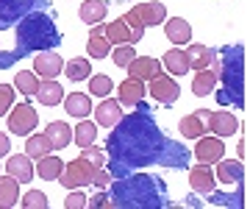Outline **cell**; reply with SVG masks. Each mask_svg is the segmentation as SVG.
I'll list each match as a JSON object with an SVG mask.
<instances>
[{
	"mask_svg": "<svg viewBox=\"0 0 250 209\" xmlns=\"http://www.w3.org/2000/svg\"><path fill=\"white\" fill-rule=\"evenodd\" d=\"M108 173L111 179H123L128 173L150 164L164 167H187L189 151L170 137H164L156 120L147 109H136L131 115H123L120 123L108 134Z\"/></svg>",
	"mask_w": 250,
	"mask_h": 209,
	"instance_id": "obj_1",
	"label": "cell"
},
{
	"mask_svg": "<svg viewBox=\"0 0 250 209\" xmlns=\"http://www.w3.org/2000/svg\"><path fill=\"white\" fill-rule=\"evenodd\" d=\"M59 42H62V34H59L53 17H47L42 11H31L28 17L20 20V25H17V47L9 50V53H0V67L6 70L14 62H20L22 56L50 50Z\"/></svg>",
	"mask_w": 250,
	"mask_h": 209,
	"instance_id": "obj_2",
	"label": "cell"
},
{
	"mask_svg": "<svg viewBox=\"0 0 250 209\" xmlns=\"http://www.w3.org/2000/svg\"><path fill=\"white\" fill-rule=\"evenodd\" d=\"M111 187V184H108ZM167 204V190L159 179L136 173L117 179L108 195V209H159Z\"/></svg>",
	"mask_w": 250,
	"mask_h": 209,
	"instance_id": "obj_3",
	"label": "cell"
},
{
	"mask_svg": "<svg viewBox=\"0 0 250 209\" xmlns=\"http://www.w3.org/2000/svg\"><path fill=\"white\" fill-rule=\"evenodd\" d=\"M208 70H214L217 81H223V90L217 92V100L223 106H245V47L231 45L223 47L220 53L214 50V59L208 64Z\"/></svg>",
	"mask_w": 250,
	"mask_h": 209,
	"instance_id": "obj_4",
	"label": "cell"
},
{
	"mask_svg": "<svg viewBox=\"0 0 250 209\" xmlns=\"http://www.w3.org/2000/svg\"><path fill=\"white\" fill-rule=\"evenodd\" d=\"M92 167L83 156H78V159H72L70 164H64L62 176L56 179V182H62L67 190H81V187H86V184H92Z\"/></svg>",
	"mask_w": 250,
	"mask_h": 209,
	"instance_id": "obj_5",
	"label": "cell"
},
{
	"mask_svg": "<svg viewBox=\"0 0 250 209\" xmlns=\"http://www.w3.org/2000/svg\"><path fill=\"white\" fill-rule=\"evenodd\" d=\"M42 0H0V31L11 28L39 6Z\"/></svg>",
	"mask_w": 250,
	"mask_h": 209,
	"instance_id": "obj_6",
	"label": "cell"
},
{
	"mask_svg": "<svg viewBox=\"0 0 250 209\" xmlns=\"http://www.w3.org/2000/svg\"><path fill=\"white\" fill-rule=\"evenodd\" d=\"M145 92H150L156 103L172 106V103L178 100V95H181V87L175 84V78H170V75H164V73H161V75H156V78H150V81H147Z\"/></svg>",
	"mask_w": 250,
	"mask_h": 209,
	"instance_id": "obj_7",
	"label": "cell"
},
{
	"mask_svg": "<svg viewBox=\"0 0 250 209\" xmlns=\"http://www.w3.org/2000/svg\"><path fill=\"white\" fill-rule=\"evenodd\" d=\"M36 123H39V115H36L34 106H28V103L14 106V112L9 115V131L11 134L25 137V134H31V131L36 128Z\"/></svg>",
	"mask_w": 250,
	"mask_h": 209,
	"instance_id": "obj_8",
	"label": "cell"
},
{
	"mask_svg": "<svg viewBox=\"0 0 250 209\" xmlns=\"http://www.w3.org/2000/svg\"><path fill=\"white\" fill-rule=\"evenodd\" d=\"M195 156L200 164H217L225 156V145L220 137H197Z\"/></svg>",
	"mask_w": 250,
	"mask_h": 209,
	"instance_id": "obj_9",
	"label": "cell"
},
{
	"mask_svg": "<svg viewBox=\"0 0 250 209\" xmlns=\"http://www.w3.org/2000/svg\"><path fill=\"white\" fill-rule=\"evenodd\" d=\"M128 70V78H136V81H150L156 75H161V62L159 59H150V56H134V62L125 67Z\"/></svg>",
	"mask_w": 250,
	"mask_h": 209,
	"instance_id": "obj_10",
	"label": "cell"
},
{
	"mask_svg": "<svg viewBox=\"0 0 250 209\" xmlns=\"http://www.w3.org/2000/svg\"><path fill=\"white\" fill-rule=\"evenodd\" d=\"M62 67H64V62L56 50H39V53H34V73L39 78H56V75L62 73Z\"/></svg>",
	"mask_w": 250,
	"mask_h": 209,
	"instance_id": "obj_11",
	"label": "cell"
},
{
	"mask_svg": "<svg viewBox=\"0 0 250 209\" xmlns=\"http://www.w3.org/2000/svg\"><path fill=\"white\" fill-rule=\"evenodd\" d=\"M214 179L223 187H236V184H242V179H245V167H242L239 159H220L217 162V170H214Z\"/></svg>",
	"mask_w": 250,
	"mask_h": 209,
	"instance_id": "obj_12",
	"label": "cell"
},
{
	"mask_svg": "<svg viewBox=\"0 0 250 209\" xmlns=\"http://www.w3.org/2000/svg\"><path fill=\"white\" fill-rule=\"evenodd\" d=\"M189 184H192V190L195 192H203V195H211L217 187V179H214V170H211V164H197L189 170Z\"/></svg>",
	"mask_w": 250,
	"mask_h": 209,
	"instance_id": "obj_13",
	"label": "cell"
},
{
	"mask_svg": "<svg viewBox=\"0 0 250 209\" xmlns=\"http://www.w3.org/2000/svg\"><path fill=\"white\" fill-rule=\"evenodd\" d=\"M236 128H239V120H236L233 112H211V120H208V131L211 134L225 139V137L236 134Z\"/></svg>",
	"mask_w": 250,
	"mask_h": 209,
	"instance_id": "obj_14",
	"label": "cell"
},
{
	"mask_svg": "<svg viewBox=\"0 0 250 209\" xmlns=\"http://www.w3.org/2000/svg\"><path fill=\"white\" fill-rule=\"evenodd\" d=\"M123 115H125L123 106H120L114 98H106L98 109H95V123H98V126H103V128H114L117 123H120V117H123Z\"/></svg>",
	"mask_w": 250,
	"mask_h": 209,
	"instance_id": "obj_15",
	"label": "cell"
},
{
	"mask_svg": "<svg viewBox=\"0 0 250 209\" xmlns=\"http://www.w3.org/2000/svg\"><path fill=\"white\" fill-rule=\"evenodd\" d=\"M164 34H167V39L172 45H189L192 42V25L184 17L164 20Z\"/></svg>",
	"mask_w": 250,
	"mask_h": 209,
	"instance_id": "obj_16",
	"label": "cell"
},
{
	"mask_svg": "<svg viewBox=\"0 0 250 209\" xmlns=\"http://www.w3.org/2000/svg\"><path fill=\"white\" fill-rule=\"evenodd\" d=\"M117 90H120V98H117L120 106H139L145 98V81H136V78H125Z\"/></svg>",
	"mask_w": 250,
	"mask_h": 209,
	"instance_id": "obj_17",
	"label": "cell"
},
{
	"mask_svg": "<svg viewBox=\"0 0 250 209\" xmlns=\"http://www.w3.org/2000/svg\"><path fill=\"white\" fill-rule=\"evenodd\" d=\"M64 109L70 112V117H78L83 120L86 115H92V100L89 95H83V92H70V95H64Z\"/></svg>",
	"mask_w": 250,
	"mask_h": 209,
	"instance_id": "obj_18",
	"label": "cell"
},
{
	"mask_svg": "<svg viewBox=\"0 0 250 209\" xmlns=\"http://www.w3.org/2000/svg\"><path fill=\"white\" fill-rule=\"evenodd\" d=\"M161 70H167L170 75H187L189 73V62H187V53L181 47H172L167 53L161 56Z\"/></svg>",
	"mask_w": 250,
	"mask_h": 209,
	"instance_id": "obj_19",
	"label": "cell"
},
{
	"mask_svg": "<svg viewBox=\"0 0 250 209\" xmlns=\"http://www.w3.org/2000/svg\"><path fill=\"white\" fill-rule=\"evenodd\" d=\"M36 98H39V103H45V106H56V103H62V100H64L62 84H56V78H42L39 87H36Z\"/></svg>",
	"mask_w": 250,
	"mask_h": 209,
	"instance_id": "obj_20",
	"label": "cell"
},
{
	"mask_svg": "<svg viewBox=\"0 0 250 209\" xmlns=\"http://www.w3.org/2000/svg\"><path fill=\"white\" fill-rule=\"evenodd\" d=\"M45 137H47V142H50V148H53V151H62V148L70 145L72 131H70V126H67V123L56 120V123H47Z\"/></svg>",
	"mask_w": 250,
	"mask_h": 209,
	"instance_id": "obj_21",
	"label": "cell"
},
{
	"mask_svg": "<svg viewBox=\"0 0 250 209\" xmlns=\"http://www.w3.org/2000/svg\"><path fill=\"white\" fill-rule=\"evenodd\" d=\"M134 11L139 14V20L145 23V28L147 25H159V23H164L167 20V9H164V3H139V6H134Z\"/></svg>",
	"mask_w": 250,
	"mask_h": 209,
	"instance_id": "obj_22",
	"label": "cell"
},
{
	"mask_svg": "<svg viewBox=\"0 0 250 209\" xmlns=\"http://www.w3.org/2000/svg\"><path fill=\"white\" fill-rule=\"evenodd\" d=\"M6 170H9V176H14L20 184L34 179V164H31V156H28V154L11 156L9 162H6Z\"/></svg>",
	"mask_w": 250,
	"mask_h": 209,
	"instance_id": "obj_23",
	"label": "cell"
},
{
	"mask_svg": "<svg viewBox=\"0 0 250 209\" xmlns=\"http://www.w3.org/2000/svg\"><path fill=\"white\" fill-rule=\"evenodd\" d=\"M184 53H187L189 70H206L211 64V59H214V50L208 45H189Z\"/></svg>",
	"mask_w": 250,
	"mask_h": 209,
	"instance_id": "obj_24",
	"label": "cell"
},
{
	"mask_svg": "<svg viewBox=\"0 0 250 209\" xmlns=\"http://www.w3.org/2000/svg\"><path fill=\"white\" fill-rule=\"evenodd\" d=\"M81 20L83 23H89V25H98V23H103L108 14V6L103 3V0H83L81 3V9H78Z\"/></svg>",
	"mask_w": 250,
	"mask_h": 209,
	"instance_id": "obj_25",
	"label": "cell"
},
{
	"mask_svg": "<svg viewBox=\"0 0 250 209\" xmlns=\"http://www.w3.org/2000/svg\"><path fill=\"white\" fill-rule=\"evenodd\" d=\"M62 170H64V162L59 159V156H42L39 159V164L34 167V173L39 176V179H45V182H53V179H59L62 176Z\"/></svg>",
	"mask_w": 250,
	"mask_h": 209,
	"instance_id": "obj_26",
	"label": "cell"
},
{
	"mask_svg": "<svg viewBox=\"0 0 250 209\" xmlns=\"http://www.w3.org/2000/svg\"><path fill=\"white\" fill-rule=\"evenodd\" d=\"M14 204H20V182L14 176L0 179V209H11Z\"/></svg>",
	"mask_w": 250,
	"mask_h": 209,
	"instance_id": "obj_27",
	"label": "cell"
},
{
	"mask_svg": "<svg viewBox=\"0 0 250 209\" xmlns=\"http://www.w3.org/2000/svg\"><path fill=\"white\" fill-rule=\"evenodd\" d=\"M86 50H89L92 59H106L108 50H111V45H108V39L103 37V25H95L89 34V42H86Z\"/></svg>",
	"mask_w": 250,
	"mask_h": 209,
	"instance_id": "obj_28",
	"label": "cell"
},
{
	"mask_svg": "<svg viewBox=\"0 0 250 209\" xmlns=\"http://www.w3.org/2000/svg\"><path fill=\"white\" fill-rule=\"evenodd\" d=\"M95 139H98V123H92V120L83 117L78 126L72 128V142H78L81 148L95 145Z\"/></svg>",
	"mask_w": 250,
	"mask_h": 209,
	"instance_id": "obj_29",
	"label": "cell"
},
{
	"mask_svg": "<svg viewBox=\"0 0 250 209\" xmlns=\"http://www.w3.org/2000/svg\"><path fill=\"white\" fill-rule=\"evenodd\" d=\"M103 37L108 39V45H128L131 42V31L125 28L123 20H114V23L103 25Z\"/></svg>",
	"mask_w": 250,
	"mask_h": 209,
	"instance_id": "obj_30",
	"label": "cell"
},
{
	"mask_svg": "<svg viewBox=\"0 0 250 209\" xmlns=\"http://www.w3.org/2000/svg\"><path fill=\"white\" fill-rule=\"evenodd\" d=\"M214 87H217V75H214V70H197V75H195V81H192V92H195L197 98H203V95H211L214 92Z\"/></svg>",
	"mask_w": 250,
	"mask_h": 209,
	"instance_id": "obj_31",
	"label": "cell"
},
{
	"mask_svg": "<svg viewBox=\"0 0 250 209\" xmlns=\"http://www.w3.org/2000/svg\"><path fill=\"white\" fill-rule=\"evenodd\" d=\"M62 73L70 78V81H86L92 75V64L86 59H70V64H64Z\"/></svg>",
	"mask_w": 250,
	"mask_h": 209,
	"instance_id": "obj_32",
	"label": "cell"
},
{
	"mask_svg": "<svg viewBox=\"0 0 250 209\" xmlns=\"http://www.w3.org/2000/svg\"><path fill=\"white\" fill-rule=\"evenodd\" d=\"M50 151H53V148H50L45 134H31L25 139V154L31 156V159H42V156H47Z\"/></svg>",
	"mask_w": 250,
	"mask_h": 209,
	"instance_id": "obj_33",
	"label": "cell"
},
{
	"mask_svg": "<svg viewBox=\"0 0 250 209\" xmlns=\"http://www.w3.org/2000/svg\"><path fill=\"white\" fill-rule=\"evenodd\" d=\"M14 87H17V92H22L25 98H31V95H36V87H39V75H36V73H28V70H22V73H17V78H14Z\"/></svg>",
	"mask_w": 250,
	"mask_h": 209,
	"instance_id": "obj_34",
	"label": "cell"
},
{
	"mask_svg": "<svg viewBox=\"0 0 250 209\" xmlns=\"http://www.w3.org/2000/svg\"><path fill=\"white\" fill-rule=\"evenodd\" d=\"M181 134L187 137V139H197V137H203L206 131H208V128L203 126V123H200V120L195 117V115H187V117H181Z\"/></svg>",
	"mask_w": 250,
	"mask_h": 209,
	"instance_id": "obj_35",
	"label": "cell"
},
{
	"mask_svg": "<svg viewBox=\"0 0 250 209\" xmlns=\"http://www.w3.org/2000/svg\"><path fill=\"white\" fill-rule=\"evenodd\" d=\"M123 23H125V28L131 31V42H139V39H142V34H145V23L139 20V14H136L134 9H131V11H125Z\"/></svg>",
	"mask_w": 250,
	"mask_h": 209,
	"instance_id": "obj_36",
	"label": "cell"
},
{
	"mask_svg": "<svg viewBox=\"0 0 250 209\" xmlns=\"http://www.w3.org/2000/svg\"><path fill=\"white\" fill-rule=\"evenodd\" d=\"M89 90L98 98H108V92L114 90V84H111L108 75H89Z\"/></svg>",
	"mask_w": 250,
	"mask_h": 209,
	"instance_id": "obj_37",
	"label": "cell"
},
{
	"mask_svg": "<svg viewBox=\"0 0 250 209\" xmlns=\"http://www.w3.org/2000/svg\"><path fill=\"white\" fill-rule=\"evenodd\" d=\"M20 204H22V209H47V207H50L47 195H45V192H39V190H28L25 198L20 201Z\"/></svg>",
	"mask_w": 250,
	"mask_h": 209,
	"instance_id": "obj_38",
	"label": "cell"
},
{
	"mask_svg": "<svg viewBox=\"0 0 250 209\" xmlns=\"http://www.w3.org/2000/svg\"><path fill=\"white\" fill-rule=\"evenodd\" d=\"M83 159H86V162L92 164V167H103V164H106V151H103V148H95V145H86L83 148Z\"/></svg>",
	"mask_w": 250,
	"mask_h": 209,
	"instance_id": "obj_39",
	"label": "cell"
},
{
	"mask_svg": "<svg viewBox=\"0 0 250 209\" xmlns=\"http://www.w3.org/2000/svg\"><path fill=\"white\" fill-rule=\"evenodd\" d=\"M134 56H136L134 45H120V47H117V50H114V64H117V67H123V70H125L128 64L134 62Z\"/></svg>",
	"mask_w": 250,
	"mask_h": 209,
	"instance_id": "obj_40",
	"label": "cell"
},
{
	"mask_svg": "<svg viewBox=\"0 0 250 209\" xmlns=\"http://www.w3.org/2000/svg\"><path fill=\"white\" fill-rule=\"evenodd\" d=\"M11 103H14V87L0 84V117H3V112L11 109Z\"/></svg>",
	"mask_w": 250,
	"mask_h": 209,
	"instance_id": "obj_41",
	"label": "cell"
},
{
	"mask_svg": "<svg viewBox=\"0 0 250 209\" xmlns=\"http://www.w3.org/2000/svg\"><path fill=\"white\" fill-rule=\"evenodd\" d=\"M92 184L100 187V190H106L108 184H111V173L103 170V167H95V170H92Z\"/></svg>",
	"mask_w": 250,
	"mask_h": 209,
	"instance_id": "obj_42",
	"label": "cell"
},
{
	"mask_svg": "<svg viewBox=\"0 0 250 209\" xmlns=\"http://www.w3.org/2000/svg\"><path fill=\"white\" fill-rule=\"evenodd\" d=\"M83 207H86V195L78 190H72L67 195V201H64V209H83Z\"/></svg>",
	"mask_w": 250,
	"mask_h": 209,
	"instance_id": "obj_43",
	"label": "cell"
},
{
	"mask_svg": "<svg viewBox=\"0 0 250 209\" xmlns=\"http://www.w3.org/2000/svg\"><path fill=\"white\" fill-rule=\"evenodd\" d=\"M86 207H92V209H108V195L106 192H100V195H95V198H86Z\"/></svg>",
	"mask_w": 250,
	"mask_h": 209,
	"instance_id": "obj_44",
	"label": "cell"
},
{
	"mask_svg": "<svg viewBox=\"0 0 250 209\" xmlns=\"http://www.w3.org/2000/svg\"><path fill=\"white\" fill-rule=\"evenodd\" d=\"M9 151H11V139H9L6 134H3V131H0V156L9 154Z\"/></svg>",
	"mask_w": 250,
	"mask_h": 209,
	"instance_id": "obj_45",
	"label": "cell"
},
{
	"mask_svg": "<svg viewBox=\"0 0 250 209\" xmlns=\"http://www.w3.org/2000/svg\"><path fill=\"white\" fill-rule=\"evenodd\" d=\"M195 117L200 120V123H203L206 128H208V120H211V112H208V109H200V112H195Z\"/></svg>",
	"mask_w": 250,
	"mask_h": 209,
	"instance_id": "obj_46",
	"label": "cell"
}]
</instances>
